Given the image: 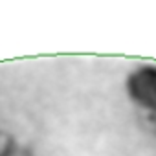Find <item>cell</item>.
<instances>
[{
  "instance_id": "cell-1",
  "label": "cell",
  "mask_w": 156,
  "mask_h": 156,
  "mask_svg": "<svg viewBox=\"0 0 156 156\" xmlns=\"http://www.w3.org/2000/svg\"><path fill=\"white\" fill-rule=\"evenodd\" d=\"M127 87L138 105L156 114V66H141L132 72Z\"/></svg>"
}]
</instances>
